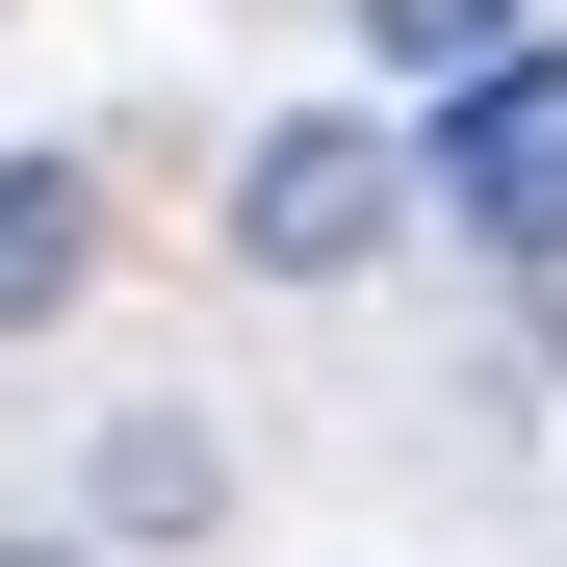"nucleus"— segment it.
<instances>
[{
  "label": "nucleus",
  "mask_w": 567,
  "mask_h": 567,
  "mask_svg": "<svg viewBox=\"0 0 567 567\" xmlns=\"http://www.w3.org/2000/svg\"><path fill=\"white\" fill-rule=\"evenodd\" d=\"M361 52H388L413 104H491V78L542 52V0H361Z\"/></svg>",
  "instance_id": "39448f33"
},
{
  "label": "nucleus",
  "mask_w": 567,
  "mask_h": 567,
  "mask_svg": "<svg viewBox=\"0 0 567 567\" xmlns=\"http://www.w3.org/2000/svg\"><path fill=\"white\" fill-rule=\"evenodd\" d=\"M388 233H413V130L388 104H284L233 155V284H361Z\"/></svg>",
  "instance_id": "f257e3e1"
},
{
  "label": "nucleus",
  "mask_w": 567,
  "mask_h": 567,
  "mask_svg": "<svg viewBox=\"0 0 567 567\" xmlns=\"http://www.w3.org/2000/svg\"><path fill=\"white\" fill-rule=\"evenodd\" d=\"M413 181H439V207L491 233V258H567V78L516 52L491 104H439V155H413Z\"/></svg>",
  "instance_id": "f03ea898"
},
{
  "label": "nucleus",
  "mask_w": 567,
  "mask_h": 567,
  "mask_svg": "<svg viewBox=\"0 0 567 567\" xmlns=\"http://www.w3.org/2000/svg\"><path fill=\"white\" fill-rule=\"evenodd\" d=\"M78 284H104V181L78 155H0V336H52Z\"/></svg>",
  "instance_id": "20e7f679"
},
{
  "label": "nucleus",
  "mask_w": 567,
  "mask_h": 567,
  "mask_svg": "<svg viewBox=\"0 0 567 567\" xmlns=\"http://www.w3.org/2000/svg\"><path fill=\"white\" fill-rule=\"evenodd\" d=\"M0 567H104V542H0Z\"/></svg>",
  "instance_id": "423d86ee"
},
{
  "label": "nucleus",
  "mask_w": 567,
  "mask_h": 567,
  "mask_svg": "<svg viewBox=\"0 0 567 567\" xmlns=\"http://www.w3.org/2000/svg\"><path fill=\"white\" fill-rule=\"evenodd\" d=\"M233 516V439L207 413H104V464H78V542H207Z\"/></svg>",
  "instance_id": "7ed1b4c3"
}]
</instances>
